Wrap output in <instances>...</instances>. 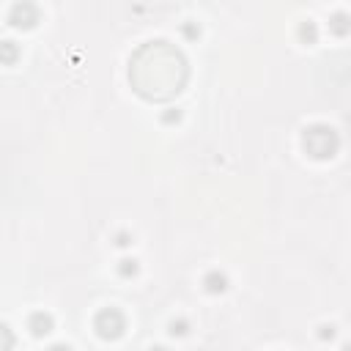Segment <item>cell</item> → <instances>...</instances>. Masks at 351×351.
Wrapping results in <instances>:
<instances>
[{"label":"cell","instance_id":"cell-1","mask_svg":"<svg viewBox=\"0 0 351 351\" xmlns=\"http://www.w3.org/2000/svg\"><path fill=\"white\" fill-rule=\"evenodd\" d=\"M137 66H132V74H143L148 71V77L137 80V90L148 99H167L173 96L181 82H184V58L165 47V41H156V44H148L137 58H134Z\"/></svg>","mask_w":351,"mask_h":351},{"label":"cell","instance_id":"cell-2","mask_svg":"<svg viewBox=\"0 0 351 351\" xmlns=\"http://www.w3.org/2000/svg\"><path fill=\"white\" fill-rule=\"evenodd\" d=\"M337 145V137L332 129L326 126H313L307 134H304V148L313 154V156H329Z\"/></svg>","mask_w":351,"mask_h":351},{"label":"cell","instance_id":"cell-3","mask_svg":"<svg viewBox=\"0 0 351 351\" xmlns=\"http://www.w3.org/2000/svg\"><path fill=\"white\" fill-rule=\"evenodd\" d=\"M121 329H123V315H121L118 310H104V313H99V318H96V332H99L101 337H118Z\"/></svg>","mask_w":351,"mask_h":351},{"label":"cell","instance_id":"cell-4","mask_svg":"<svg viewBox=\"0 0 351 351\" xmlns=\"http://www.w3.org/2000/svg\"><path fill=\"white\" fill-rule=\"evenodd\" d=\"M11 346H14V335L8 332V326L0 324V351H8Z\"/></svg>","mask_w":351,"mask_h":351},{"label":"cell","instance_id":"cell-5","mask_svg":"<svg viewBox=\"0 0 351 351\" xmlns=\"http://www.w3.org/2000/svg\"><path fill=\"white\" fill-rule=\"evenodd\" d=\"M33 332H36V335L49 332V318H47V315H36V318H33Z\"/></svg>","mask_w":351,"mask_h":351},{"label":"cell","instance_id":"cell-6","mask_svg":"<svg viewBox=\"0 0 351 351\" xmlns=\"http://www.w3.org/2000/svg\"><path fill=\"white\" fill-rule=\"evenodd\" d=\"M49 351H71V348H69V346H52Z\"/></svg>","mask_w":351,"mask_h":351}]
</instances>
